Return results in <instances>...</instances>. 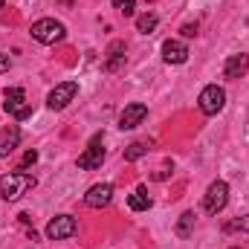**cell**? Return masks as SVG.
<instances>
[{
  "instance_id": "7",
  "label": "cell",
  "mask_w": 249,
  "mask_h": 249,
  "mask_svg": "<svg viewBox=\"0 0 249 249\" xmlns=\"http://www.w3.org/2000/svg\"><path fill=\"white\" fill-rule=\"evenodd\" d=\"M75 229H78V223H75L72 214H58L47 223V238L50 241H64V238H72Z\"/></svg>"
},
{
  "instance_id": "4",
  "label": "cell",
  "mask_w": 249,
  "mask_h": 249,
  "mask_svg": "<svg viewBox=\"0 0 249 249\" xmlns=\"http://www.w3.org/2000/svg\"><path fill=\"white\" fill-rule=\"evenodd\" d=\"M223 105H226V93H223V87L209 84V87H203V90H200L197 107H200L206 116H217V113L223 110Z\"/></svg>"
},
{
  "instance_id": "11",
  "label": "cell",
  "mask_w": 249,
  "mask_h": 249,
  "mask_svg": "<svg viewBox=\"0 0 249 249\" xmlns=\"http://www.w3.org/2000/svg\"><path fill=\"white\" fill-rule=\"evenodd\" d=\"M247 72H249V55L247 53L229 55L226 64H223V75H226V78H241V75H247Z\"/></svg>"
},
{
  "instance_id": "24",
  "label": "cell",
  "mask_w": 249,
  "mask_h": 249,
  "mask_svg": "<svg viewBox=\"0 0 249 249\" xmlns=\"http://www.w3.org/2000/svg\"><path fill=\"white\" fill-rule=\"evenodd\" d=\"M3 3H6V0H0V9H3Z\"/></svg>"
},
{
  "instance_id": "22",
  "label": "cell",
  "mask_w": 249,
  "mask_h": 249,
  "mask_svg": "<svg viewBox=\"0 0 249 249\" xmlns=\"http://www.w3.org/2000/svg\"><path fill=\"white\" fill-rule=\"evenodd\" d=\"M180 32H183V38H194V35H197V23H186Z\"/></svg>"
},
{
  "instance_id": "8",
  "label": "cell",
  "mask_w": 249,
  "mask_h": 249,
  "mask_svg": "<svg viewBox=\"0 0 249 249\" xmlns=\"http://www.w3.org/2000/svg\"><path fill=\"white\" fill-rule=\"evenodd\" d=\"M102 162H105L102 136H93V139H90V145H87V151L78 157V168H84V171H93V168H102Z\"/></svg>"
},
{
  "instance_id": "6",
  "label": "cell",
  "mask_w": 249,
  "mask_h": 249,
  "mask_svg": "<svg viewBox=\"0 0 249 249\" xmlns=\"http://www.w3.org/2000/svg\"><path fill=\"white\" fill-rule=\"evenodd\" d=\"M75 93H78V84H75V81H61V84H55V87L50 90V96H47V107H50V110H64V107L75 99Z\"/></svg>"
},
{
  "instance_id": "10",
  "label": "cell",
  "mask_w": 249,
  "mask_h": 249,
  "mask_svg": "<svg viewBox=\"0 0 249 249\" xmlns=\"http://www.w3.org/2000/svg\"><path fill=\"white\" fill-rule=\"evenodd\" d=\"M110 200H113V186H110V183H99V186H93L84 194V203H87L90 209H102V206H107Z\"/></svg>"
},
{
  "instance_id": "17",
  "label": "cell",
  "mask_w": 249,
  "mask_h": 249,
  "mask_svg": "<svg viewBox=\"0 0 249 249\" xmlns=\"http://www.w3.org/2000/svg\"><path fill=\"white\" fill-rule=\"evenodd\" d=\"M148 154V145L145 142H130L127 148H124V162H136L139 157H145Z\"/></svg>"
},
{
  "instance_id": "19",
  "label": "cell",
  "mask_w": 249,
  "mask_h": 249,
  "mask_svg": "<svg viewBox=\"0 0 249 249\" xmlns=\"http://www.w3.org/2000/svg\"><path fill=\"white\" fill-rule=\"evenodd\" d=\"M113 3V9H119L124 18H130L133 12H136V0H110Z\"/></svg>"
},
{
  "instance_id": "5",
  "label": "cell",
  "mask_w": 249,
  "mask_h": 249,
  "mask_svg": "<svg viewBox=\"0 0 249 249\" xmlns=\"http://www.w3.org/2000/svg\"><path fill=\"white\" fill-rule=\"evenodd\" d=\"M226 203H229V186H226L223 180H217V183H212V186L206 188L203 209H206L209 214H220V212L226 209Z\"/></svg>"
},
{
  "instance_id": "25",
  "label": "cell",
  "mask_w": 249,
  "mask_h": 249,
  "mask_svg": "<svg viewBox=\"0 0 249 249\" xmlns=\"http://www.w3.org/2000/svg\"><path fill=\"white\" fill-rule=\"evenodd\" d=\"M232 249H241V247H232Z\"/></svg>"
},
{
  "instance_id": "23",
  "label": "cell",
  "mask_w": 249,
  "mask_h": 249,
  "mask_svg": "<svg viewBox=\"0 0 249 249\" xmlns=\"http://www.w3.org/2000/svg\"><path fill=\"white\" fill-rule=\"evenodd\" d=\"M9 67H12V58L9 55H0V72H6Z\"/></svg>"
},
{
  "instance_id": "12",
  "label": "cell",
  "mask_w": 249,
  "mask_h": 249,
  "mask_svg": "<svg viewBox=\"0 0 249 249\" xmlns=\"http://www.w3.org/2000/svg\"><path fill=\"white\" fill-rule=\"evenodd\" d=\"M162 58L168 64H186L188 61V47L183 41H165V44H162Z\"/></svg>"
},
{
  "instance_id": "20",
  "label": "cell",
  "mask_w": 249,
  "mask_h": 249,
  "mask_svg": "<svg viewBox=\"0 0 249 249\" xmlns=\"http://www.w3.org/2000/svg\"><path fill=\"white\" fill-rule=\"evenodd\" d=\"M35 162H38V151H26L23 160H20V165H18V171H26V168L35 165Z\"/></svg>"
},
{
  "instance_id": "21",
  "label": "cell",
  "mask_w": 249,
  "mask_h": 249,
  "mask_svg": "<svg viewBox=\"0 0 249 249\" xmlns=\"http://www.w3.org/2000/svg\"><path fill=\"white\" fill-rule=\"evenodd\" d=\"M226 229H229V232H232V229H241V232H249V214H247V217H241V220H235V223H229Z\"/></svg>"
},
{
  "instance_id": "3",
  "label": "cell",
  "mask_w": 249,
  "mask_h": 249,
  "mask_svg": "<svg viewBox=\"0 0 249 249\" xmlns=\"http://www.w3.org/2000/svg\"><path fill=\"white\" fill-rule=\"evenodd\" d=\"M3 110H6L9 116H15L18 122H23V119H29V116H32V107H29V102H26L23 87H9V90H6Z\"/></svg>"
},
{
  "instance_id": "18",
  "label": "cell",
  "mask_w": 249,
  "mask_h": 249,
  "mask_svg": "<svg viewBox=\"0 0 249 249\" xmlns=\"http://www.w3.org/2000/svg\"><path fill=\"white\" fill-rule=\"evenodd\" d=\"M194 229V212H186L180 214V223H177V238H188Z\"/></svg>"
},
{
  "instance_id": "14",
  "label": "cell",
  "mask_w": 249,
  "mask_h": 249,
  "mask_svg": "<svg viewBox=\"0 0 249 249\" xmlns=\"http://www.w3.org/2000/svg\"><path fill=\"white\" fill-rule=\"evenodd\" d=\"M105 55H107V58H105V70H107V72H116L124 64V44L122 41H113Z\"/></svg>"
},
{
  "instance_id": "13",
  "label": "cell",
  "mask_w": 249,
  "mask_h": 249,
  "mask_svg": "<svg viewBox=\"0 0 249 249\" xmlns=\"http://www.w3.org/2000/svg\"><path fill=\"white\" fill-rule=\"evenodd\" d=\"M18 145H20V127H18V124L3 127V130H0V157H9Z\"/></svg>"
},
{
  "instance_id": "1",
  "label": "cell",
  "mask_w": 249,
  "mask_h": 249,
  "mask_svg": "<svg viewBox=\"0 0 249 249\" xmlns=\"http://www.w3.org/2000/svg\"><path fill=\"white\" fill-rule=\"evenodd\" d=\"M29 188H35V177L26 174V171H9V174L0 177V197L9 200V203L20 200Z\"/></svg>"
},
{
  "instance_id": "16",
  "label": "cell",
  "mask_w": 249,
  "mask_h": 249,
  "mask_svg": "<svg viewBox=\"0 0 249 249\" xmlns=\"http://www.w3.org/2000/svg\"><path fill=\"white\" fill-rule=\"evenodd\" d=\"M157 23H160V18H157L154 12H145V15L136 18V29H139L142 35H151V32L157 29Z\"/></svg>"
},
{
  "instance_id": "9",
  "label": "cell",
  "mask_w": 249,
  "mask_h": 249,
  "mask_svg": "<svg viewBox=\"0 0 249 249\" xmlns=\"http://www.w3.org/2000/svg\"><path fill=\"white\" fill-rule=\"evenodd\" d=\"M148 116V107L142 105V102H133V105H127L122 110V116H119V127L122 130H133L136 124H142V119Z\"/></svg>"
},
{
  "instance_id": "15",
  "label": "cell",
  "mask_w": 249,
  "mask_h": 249,
  "mask_svg": "<svg viewBox=\"0 0 249 249\" xmlns=\"http://www.w3.org/2000/svg\"><path fill=\"white\" fill-rule=\"evenodd\" d=\"M127 206H130L133 212H148V209H151V197H148V191L139 186L133 194H127Z\"/></svg>"
},
{
  "instance_id": "2",
  "label": "cell",
  "mask_w": 249,
  "mask_h": 249,
  "mask_svg": "<svg viewBox=\"0 0 249 249\" xmlns=\"http://www.w3.org/2000/svg\"><path fill=\"white\" fill-rule=\"evenodd\" d=\"M64 35H67V29L55 18H41L32 23V38L38 44H58V41H64Z\"/></svg>"
}]
</instances>
